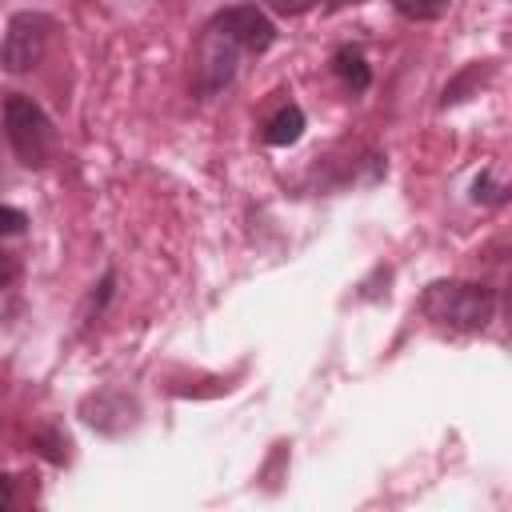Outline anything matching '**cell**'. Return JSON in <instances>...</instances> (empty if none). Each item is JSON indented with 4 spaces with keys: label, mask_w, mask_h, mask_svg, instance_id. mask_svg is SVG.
Returning <instances> with one entry per match:
<instances>
[{
    "label": "cell",
    "mask_w": 512,
    "mask_h": 512,
    "mask_svg": "<svg viewBox=\"0 0 512 512\" xmlns=\"http://www.w3.org/2000/svg\"><path fill=\"white\" fill-rule=\"evenodd\" d=\"M420 312L448 332H484L496 312V292L476 280H436L424 288Z\"/></svg>",
    "instance_id": "cell-1"
},
{
    "label": "cell",
    "mask_w": 512,
    "mask_h": 512,
    "mask_svg": "<svg viewBox=\"0 0 512 512\" xmlns=\"http://www.w3.org/2000/svg\"><path fill=\"white\" fill-rule=\"evenodd\" d=\"M392 8L404 20H440L448 12V0H392Z\"/></svg>",
    "instance_id": "cell-8"
},
{
    "label": "cell",
    "mask_w": 512,
    "mask_h": 512,
    "mask_svg": "<svg viewBox=\"0 0 512 512\" xmlns=\"http://www.w3.org/2000/svg\"><path fill=\"white\" fill-rule=\"evenodd\" d=\"M48 36H52V20L44 12H16L8 20L4 44H0V64L4 72H28L44 60L48 52Z\"/></svg>",
    "instance_id": "cell-3"
},
{
    "label": "cell",
    "mask_w": 512,
    "mask_h": 512,
    "mask_svg": "<svg viewBox=\"0 0 512 512\" xmlns=\"http://www.w3.org/2000/svg\"><path fill=\"white\" fill-rule=\"evenodd\" d=\"M344 4H360V0H328V8H344Z\"/></svg>",
    "instance_id": "cell-15"
},
{
    "label": "cell",
    "mask_w": 512,
    "mask_h": 512,
    "mask_svg": "<svg viewBox=\"0 0 512 512\" xmlns=\"http://www.w3.org/2000/svg\"><path fill=\"white\" fill-rule=\"evenodd\" d=\"M332 72H336L352 92H364V88L372 84V68H368V60L360 56V48H352V44L336 48V56H332Z\"/></svg>",
    "instance_id": "cell-6"
},
{
    "label": "cell",
    "mask_w": 512,
    "mask_h": 512,
    "mask_svg": "<svg viewBox=\"0 0 512 512\" xmlns=\"http://www.w3.org/2000/svg\"><path fill=\"white\" fill-rule=\"evenodd\" d=\"M504 192H508V188H504V184H492V176H488V172L472 180V200H476V204H500V200H504Z\"/></svg>",
    "instance_id": "cell-9"
},
{
    "label": "cell",
    "mask_w": 512,
    "mask_h": 512,
    "mask_svg": "<svg viewBox=\"0 0 512 512\" xmlns=\"http://www.w3.org/2000/svg\"><path fill=\"white\" fill-rule=\"evenodd\" d=\"M16 276V256H8V252H0V284H8Z\"/></svg>",
    "instance_id": "cell-13"
},
{
    "label": "cell",
    "mask_w": 512,
    "mask_h": 512,
    "mask_svg": "<svg viewBox=\"0 0 512 512\" xmlns=\"http://www.w3.org/2000/svg\"><path fill=\"white\" fill-rule=\"evenodd\" d=\"M112 284H116V272H104V280H100V292H92L88 296V304H84V312H80V320L88 324V312L96 308V316H100V308L108 304V296H112Z\"/></svg>",
    "instance_id": "cell-11"
},
{
    "label": "cell",
    "mask_w": 512,
    "mask_h": 512,
    "mask_svg": "<svg viewBox=\"0 0 512 512\" xmlns=\"http://www.w3.org/2000/svg\"><path fill=\"white\" fill-rule=\"evenodd\" d=\"M212 32L228 36L240 52H268L272 40H276V24L264 16L260 4H232V8H220L212 20H208Z\"/></svg>",
    "instance_id": "cell-4"
},
{
    "label": "cell",
    "mask_w": 512,
    "mask_h": 512,
    "mask_svg": "<svg viewBox=\"0 0 512 512\" xmlns=\"http://www.w3.org/2000/svg\"><path fill=\"white\" fill-rule=\"evenodd\" d=\"M4 132H8V144L20 156V164H28V168H44L52 160V152H56V128H52V120L24 92H12L4 100Z\"/></svg>",
    "instance_id": "cell-2"
},
{
    "label": "cell",
    "mask_w": 512,
    "mask_h": 512,
    "mask_svg": "<svg viewBox=\"0 0 512 512\" xmlns=\"http://www.w3.org/2000/svg\"><path fill=\"white\" fill-rule=\"evenodd\" d=\"M276 16H304L312 8H328V0H264Z\"/></svg>",
    "instance_id": "cell-10"
},
{
    "label": "cell",
    "mask_w": 512,
    "mask_h": 512,
    "mask_svg": "<svg viewBox=\"0 0 512 512\" xmlns=\"http://www.w3.org/2000/svg\"><path fill=\"white\" fill-rule=\"evenodd\" d=\"M300 136H304V112H300L296 104H284V108L264 124V140H268V144H276V148L296 144Z\"/></svg>",
    "instance_id": "cell-7"
},
{
    "label": "cell",
    "mask_w": 512,
    "mask_h": 512,
    "mask_svg": "<svg viewBox=\"0 0 512 512\" xmlns=\"http://www.w3.org/2000/svg\"><path fill=\"white\" fill-rule=\"evenodd\" d=\"M12 504V476H0V508Z\"/></svg>",
    "instance_id": "cell-14"
},
{
    "label": "cell",
    "mask_w": 512,
    "mask_h": 512,
    "mask_svg": "<svg viewBox=\"0 0 512 512\" xmlns=\"http://www.w3.org/2000/svg\"><path fill=\"white\" fill-rule=\"evenodd\" d=\"M24 228H28V216H24L20 208L0 204V236H20Z\"/></svg>",
    "instance_id": "cell-12"
},
{
    "label": "cell",
    "mask_w": 512,
    "mask_h": 512,
    "mask_svg": "<svg viewBox=\"0 0 512 512\" xmlns=\"http://www.w3.org/2000/svg\"><path fill=\"white\" fill-rule=\"evenodd\" d=\"M236 56H240V48H236L228 36L204 28L200 64H196V92H200V96H216L220 88H228L232 76H236Z\"/></svg>",
    "instance_id": "cell-5"
}]
</instances>
